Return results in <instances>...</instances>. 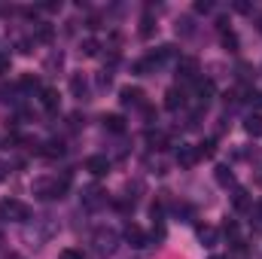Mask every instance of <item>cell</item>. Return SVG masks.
I'll return each mask as SVG.
<instances>
[{"label":"cell","mask_w":262,"mask_h":259,"mask_svg":"<svg viewBox=\"0 0 262 259\" xmlns=\"http://www.w3.org/2000/svg\"><path fill=\"white\" fill-rule=\"evenodd\" d=\"M210 259H220V256H210Z\"/></svg>","instance_id":"8d00e7d4"},{"label":"cell","mask_w":262,"mask_h":259,"mask_svg":"<svg viewBox=\"0 0 262 259\" xmlns=\"http://www.w3.org/2000/svg\"><path fill=\"white\" fill-rule=\"evenodd\" d=\"M70 92H73V98H79V101L89 95V82H85L82 73H73V76H70Z\"/></svg>","instance_id":"7c38bea8"},{"label":"cell","mask_w":262,"mask_h":259,"mask_svg":"<svg viewBox=\"0 0 262 259\" xmlns=\"http://www.w3.org/2000/svg\"><path fill=\"white\" fill-rule=\"evenodd\" d=\"M149 217H152L156 223H162V217H165V207H162V201H156V204L149 207Z\"/></svg>","instance_id":"4316f807"},{"label":"cell","mask_w":262,"mask_h":259,"mask_svg":"<svg viewBox=\"0 0 262 259\" xmlns=\"http://www.w3.org/2000/svg\"><path fill=\"white\" fill-rule=\"evenodd\" d=\"M0 217L9 220V223H28L31 220V207L18 198H3L0 201Z\"/></svg>","instance_id":"7a4b0ae2"},{"label":"cell","mask_w":262,"mask_h":259,"mask_svg":"<svg viewBox=\"0 0 262 259\" xmlns=\"http://www.w3.org/2000/svg\"><path fill=\"white\" fill-rule=\"evenodd\" d=\"M146 143H149L152 149H165V146H168V134H162V131H149V134H146Z\"/></svg>","instance_id":"ffe728a7"},{"label":"cell","mask_w":262,"mask_h":259,"mask_svg":"<svg viewBox=\"0 0 262 259\" xmlns=\"http://www.w3.org/2000/svg\"><path fill=\"white\" fill-rule=\"evenodd\" d=\"M192 31H195V28H192V18H189V15L177 18V34H180V37H189Z\"/></svg>","instance_id":"cb8c5ba5"},{"label":"cell","mask_w":262,"mask_h":259,"mask_svg":"<svg viewBox=\"0 0 262 259\" xmlns=\"http://www.w3.org/2000/svg\"><path fill=\"white\" fill-rule=\"evenodd\" d=\"M0 73H9V55L0 52Z\"/></svg>","instance_id":"d6a6232c"},{"label":"cell","mask_w":262,"mask_h":259,"mask_svg":"<svg viewBox=\"0 0 262 259\" xmlns=\"http://www.w3.org/2000/svg\"><path fill=\"white\" fill-rule=\"evenodd\" d=\"M82 204H85V207H101V204H107V192H104L101 186H89V189L82 192Z\"/></svg>","instance_id":"ba28073f"},{"label":"cell","mask_w":262,"mask_h":259,"mask_svg":"<svg viewBox=\"0 0 262 259\" xmlns=\"http://www.w3.org/2000/svg\"><path fill=\"white\" fill-rule=\"evenodd\" d=\"M156 58H140V61H134V73H149V70H156Z\"/></svg>","instance_id":"484cf974"},{"label":"cell","mask_w":262,"mask_h":259,"mask_svg":"<svg viewBox=\"0 0 262 259\" xmlns=\"http://www.w3.org/2000/svg\"><path fill=\"white\" fill-rule=\"evenodd\" d=\"M58 259H82V253H79V250H61Z\"/></svg>","instance_id":"1f68e13d"},{"label":"cell","mask_w":262,"mask_h":259,"mask_svg":"<svg viewBox=\"0 0 262 259\" xmlns=\"http://www.w3.org/2000/svg\"><path fill=\"white\" fill-rule=\"evenodd\" d=\"M40 82H37V76H31V73H25L21 76V89H37Z\"/></svg>","instance_id":"83f0119b"},{"label":"cell","mask_w":262,"mask_h":259,"mask_svg":"<svg viewBox=\"0 0 262 259\" xmlns=\"http://www.w3.org/2000/svg\"><path fill=\"white\" fill-rule=\"evenodd\" d=\"M244 131H247L250 137H262V113H250V116L244 119Z\"/></svg>","instance_id":"9a60e30c"},{"label":"cell","mask_w":262,"mask_h":259,"mask_svg":"<svg viewBox=\"0 0 262 259\" xmlns=\"http://www.w3.org/2000/svg\"><path fill=\"white\" fill-rule=\"evenodd\" d=\"M232 204H235L238 210H244V207L250 204V198H247V189H241V186H238V189H235V195H232Z\"/></svg>","instance_id":"603a6c76"},{"label":"cell","mask_w":262,"mask_h":259,"mask_svg":"<svg viewBox=\"0 0 262 259\" xmlns=\"http://www.w3.org/2000/svg\"><path fill=\"white\" fill-rule=\"evenodd\" d=\"M79 52H82L85 58H95V55L101 52V46H98V40H92V37H89V40H82V46H79Z\"/></svg>","instance_id":"7402d4cb"},{"label":"cell","mask_w":262,"mask_h":259,"mask_svg":"<svg viewBox=\"0 0 262 259\" xmlns=\"http://www.w3.org/2000/svg\"><path fill=\"white\" fill-rule=\"evenodd\" d=\"M198 73H201V70H198L195 58H180V61H177V79H180V82H198V79H201Z\"/></svg>","instance_id":"277c9868"},{"label":"cell","mask_w":262,"mask_h":259,"mask_svg":"<svg viewBox=\"0 0 262 259\" xmlns=\"http://www.w3.org/2000/svg\"><path fill=\"white\" fill-rule=\"evenodd\" d=\"M110 82H113V76H110L107 70H101V73H98V85H101V89H110Z\"/></svg>","instance_id":"f1b7e54d"},{"label":"cell","mask_w":262,"mask_h":259,"mask_svg":"<svg viewBox=\"0 0 262 259\" xmlns=\"http://www.w3.org/2000/svg\"><path fill=\"white\" fill-rule=\"evenodd\" d=\"M46 159H61L64 156V143L61 140H49V143H43V149H40Z\"/></svg>","instance_id":"e0dca14e"},{"label":"cell","mask_w":262,"mask_h":259,"mask_svg":"<svg viewBox=\"0 0 262 259\" xmlns=\"http://www.w3.org/2000/svg\"><path fill=\"white\" fill-rule=\"evenodd\" d=\"M3 180H6V165L0 162V183H3Z\"/></svg>","instance_id":"e575fe53"},{"label":"cell","mask_w":262,"mask_h":259,"mask_svg":"<svg viewBox=\"0 0 262 259\" xmlns=\"http://www.w3.org/2000/svg\"><path fill=\"white\" fill-rule=\"evenodd\" d=\"M198 162V149L192 143H180V149H177V165H183V168H192Z\"/></svg>","instance_id":"9c48e42d"},{"label":"cell","mask_w":262,"mask_h":259,"mask_svg":"<svg viewBox=\"0 0 262 259\" xmlns=\"http://www.w3.org/2000/svg\"><path fill=\"white\" fill-rule=\"evenodd\" d=\"M18 52H25V55H28V52H31V43H28V40H18Z\"/></svg>","instance_id":"836d02e7"},{"label":"cell","mask_w":262,"mask_h":259,"mask_svg":"<svg viewBox=\"0 0 262 259\" xmlns=\"http://www.w3.org/2000/svg\"><path fill=\"white\" fill-rule=\"evenodd\" d=\"M119 101H122L125 107H143V92H140L137 85H122V89H119Z\"/></svg>","instance_id":"8992f818"},{"label":"cell","mask_w":262,"mask_h":259,"mask_svg":"<svg viewBox=\"0 0 262 259\" xmlns=\"http://www.w3.org/2000/svg\"><path fill=\"white\" fill-rule=\"evenodd\" d=\"M52 37H55V28H52L49 21H40L37 31H34V40H40V43H52Z\"/></svg>","instance_id":"2e32d148"},{"label":"cell","mask_w":262,"mask_h":259,"mask_svg":"<svg viewBox=\"0 0 262 259\" xmlns=\"http://www.w3.org/2000/svg\"><path fill=\"white\" fill-rule=\"evenodd\" d=\"M125 241H128L131 247H137V250H140V247H146V232H143L140 226L128 223V226H125Z\"/></svg>","instance_id":"30bf717a"},{"label":"cell","mask_w":262,"mask_h":259,"mask_svg":"<svg viewBox=\"0 0 262 259\" xmlns=\"http://www.w3.org/2000/svg\"><path fill=\"white\" fill-rule=\"evenodd\" d=\"M61 64H64L61 52H58V55H49V61H46V67H49V70H52V67H61Z\"/></svg>","instance_id":"f546056e"},{"label":"cell","mask_w":262,"mask_h":259,"mask_svg":"<svg viewBox=\"0 0 262 259\" xmlns=\"http://www.w3.org/2000/svg\"><path fill=\"white\" fill-rule=\"evenodd\" d=\"M119 247V235H116V229H98L95 232V250L98 253H113Z\"/></svg>","instance_id":"3957f363"},{"label":"cell","mask_w":262,"mask_h":259,"mask_svg":"<svg viewBox=\"0 0 262 259\" xmlns=\"http://www.w3.org/2000/svg\"><path fill=\"white\" fill-rule=\"evenodd\" d=\"M40 104H43L46 110H58V104H61V98H58V89H52V85L40 89Z\"/></svg>","instance_id":"8fae6325"},{"label":"cell","mask_w":262,"mask_h":259,"mask_svg":"<svg viewBox=\"0 0 262 259\" xmlns=\"http://www.w3.org/2000/svg\"><path fill=\"white\" fill-rule=\"evenodd\" d=\"M85 171L92 177H107L110 174V159L107 156H89L85 159Z\"/></svg>","instance_id":"5b68a950"},{"label":"cell","mask_w":262,"mask_h":259,"mask_svg":"<svg viewBox=\"0 0 262 259\" xmlns=\"http://www.w3.org/2000/svg\"><path fill=\"white\" fill-rule=\"evenodd\" d=\"M198 241H201L204 247H213V244H216V229H213V226H201V229H198Z\"/></svg>","instance_id":"d6986e66"},{"label":"cell","mask_w":262,"mask_h":259,"mask_svg":"<svg viewBox=\"0 0 262 259\" xmlns=\"http://www.w3.org/2000/svg\"><path fill=\"white\" fill-rule=\"evenodd\" d=\"M101 122H104V128L113 131V134H122V131H125V119H122L119 113H107Z\"/></svg>","instance_id":"5bb4252c"},{"label":"cell","mask_w":262,"mask_h":259,"mask_svg":"<svg viewBox=\"0 0 262 259\" xmlns=\"http://www.w3.org/2000/svg\"><path fill=\"white\" fill-rule=\"evenodd\" d=\"M165 107H168V110H183V107H186V92H183L180 85L168 89V92H165Z\"/></svg>","instance_id":"52a82bcc"},{"label":"cell","mask_w":262,"mask_h":259,"mask_svg":"<svg viewBox=\"0 0 262 259\" xmlns=\"http://www.w3.org/2000/svg\"><path fill=\"white\" fill-rule=\"evenodd\" d=\"M156 28H159V25H156V18H152V15H143L137 31H140V37H143V40H149V37L156 34Z\"/></svg>","instance_id":"ac0fdd59"},{"label":"cell","mask_w":262,"mask_h":259,"mask_svg":"<svg viewBox=\"0 0 262 259\" xmlns=\"http://www.w3.org/2000/svg\"><path fill=\"white\" fill-rule=\"evenodd\" d=\"M223 46L229 52H238V34L235 31H223Z\"/></svg>","instance_id":"d4e9b609"},{"label":"cell","mask_w":262,"mask_h":259,"mask_svg":"<svg viewBox=\"0 0 262 259\" xmlns=\"http://www.w3.org/2000/svg\"><path fill=\"white\" fill-rule=\"evenodd\" d=\"M213 180H216L220 186H232V183H235V174H232L229 165H216V168H213Z\"/></svg>","instance_id":"4fadbf2b"},{"label":"cell","mask_w":262,"mask_h":259,"mask_svg":"<svg viewBox=\"0 0 262 259\" xmlns=\"http://www.w3.org/2000/svg\"><path fill=\"white\" fill-rule=\"evenodd\" d=\"M259 31H262V12H259Z\"/></svg>","instance_id":"d590c367"},{"label":"cell","mask_w":262,"mask_h":259,"mask_svg":"<svg viewBox=\"0 0 262 259\" xmlns=\"http://www.w3.org/2000/svg\"><path fill=\"white\" fill-rule=\"evenodd\" d=\"M198 159H213L216 156V140H204V143H198Z\"/></svg>","instance_id":"44dd1931"},{"label":"cell","mask_w":262,"mask_h":259,"mask_svg":"<svg viewBox=\"0 0 262 259\" xmlns=\"http://www.w3.org/2000/svg\"><path fill=\"white\" fill-rule=\"evenodd\" d=\"M210 9H213V3H210V0H198V3H195V12H210Z\"/></svg>","instance_id":"4dcf8cb0"},{"label":"cell","mask_w":262,"mask_h":259,"mask_svg":"<svg viewBox=\"0 0 262 259\" xmlns=\"http://www.w3.org/2000/svg\"><path fill=\"white\" fill-rule=\"evenodd\" d=\"M67 192V177H40L34 180V195L43 198V201H52V198H64Z\"/></svg>","instance_id":"6da1fadb"}]
</instances>
